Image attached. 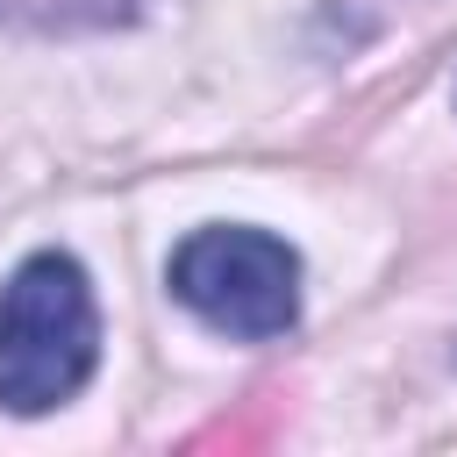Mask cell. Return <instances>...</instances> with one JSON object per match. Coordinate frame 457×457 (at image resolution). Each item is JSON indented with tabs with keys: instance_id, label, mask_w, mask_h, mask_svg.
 <instances>
[{
	"instance_id": "cell-3",
	"label": "cell",
	"mask_w": 457,
	"mask_h": 457,
	"mask_svg": "<svg viewBox=\"0 0 457 457\" xmlns=\"http://www.w3.org/2000/svg\"><path fill=\"white\" fill-rule=\"evenodd\" d=\"M150 0H0V21L43 29V36H71V29H121Z\"/></svg>"
},
{
	"instance_id": "cell-2",
	"label": "cell",
	"mask_w": 457,
	"mask_h": 457,
	"mask_svg": "<svg viewBox=\"0 0 457 457\" xmlns=\"http://www.w3.org/2000/svg\"><path fill=\"white\" fill-rule=\"evenodd\" d=\"M164 286L179 307H193L207 328H221L236 343H271L300 321V250L250 221L193 228L171 250Z\"/></svg>"
},
{
	"instance_id": "cell-1",
	"label": "cell",
	"mask_w": 457,
	"mask_h": 457,
	"mask_svg": "<svg viewBox=\"0 0 457 457\" xmlns=\"http://www.w3.org/2000/svg\"><path fill=\"white\" fill-rule=\"evenodd\" d=\"M100 364L93 278L71 250H29L0 286V407L50 414Z\"/></svg>"
}]
</instances>
